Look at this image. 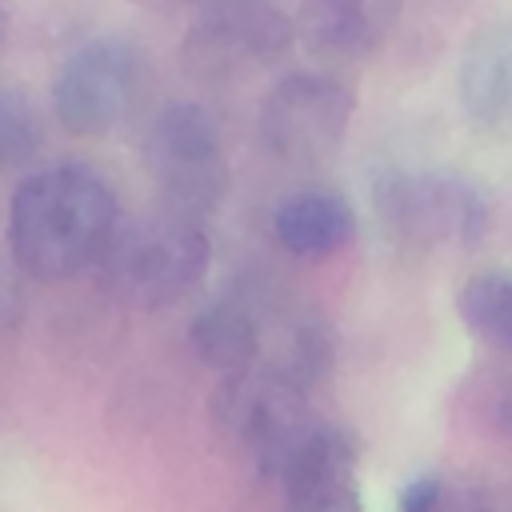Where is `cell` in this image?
I'll use <instances>...</instances> for the list:
<instances>
[{
    "mask_svg": "<svg viewBox=\"0 0 512 512\" xmlns=\"http://www.w3.org/2000/svg\"><path fill=\"white\" fill-rule=\"evenodd\" d=\"M272 232H276L280 248H288L292 256L316 260V256L340 252L356 236V216L344 196H336L328 188H304L276 204Z\"/></svg>",
    "mask_w": 512,
    "mask_h": 512,
    "instance_id": "11",
    "label": "cell"
},
{
    "mask_svg": "<svg viewBox=\"0 0 512 512\" xmlns=\"http://www.w3.org/2000/svg\"><path fill=\"white\" fill-rule=\"evenodd\" d=\"M460 320L484 344L512 352V276L508 272H476L464 280L456 296Z\"/></svg>",
    "mask_w": 512,
    "mask_h": 512,
    "instance_id": "13",
    "label": "cell"
},
{
    "mask_svg": "<svg viewBox=\"0 0 512 512\" xmlns=\"http://www.w3.org/2000/svg\"><path fill=\"white\" fill-rule=\"evenodd\" d=\"M212 416L224 436L252 448L268 468L280 448L308 424L304 384L272 364H248L240 372H224V384L212 396Z\"/></svg>",
    "mask_w": 512,
    "mask_h": 512,
    "instance_id": "8",
    "label": "cell"
},
{
    "mask_svg": "<svg viewBox=\"0 0 512 512\" xmlns=\"http://www.w3.org/2000/svg\"><path fill=\"white\" fill-rule=\"evenodd\" d=\"M292 44V20L272 0H220L200 8L184 36V64L200 80H232L272 64Z\"/></svg>",
    "mask_w": 512,
    "mask_h": 512,
    "instance_id": "7",
    "label": "cell"
},
{
    "mask_svg": "<svg viewBox=\"0 0 512 512\" xmlns=\"http://www.w3.org/2000/svg\"><path fill=\"white\" fill-rule=\"evenodd\" d=\"M208 260L212 248L200 220L160 208L152 216L120 220L92 272L112 300L128 308H164L204 280Z\"/></svg>",
    "mask_w": 512,
    "mask_h": 512,
    "instance_id": "2",
    "label": "cell"
},
{
    "mask_svg": "<svg viewBox=\"0 0 512 512\" xmlns=\"http://www.w3.org/2000/svg\"><path fill=\"white\" fill-rule=\"evenodd\" d=\"M44 144V120L36 112V104L16 92V88H0V172L28 164Z\"/></svg>",
    "mask_w": 512,
    "mask_h": 512,
    "instance_id": "14",
    "label": "cell"
},
{
    "mask_svg": "<svg viewBox=\"0 0 512 512\" xmlns=\"http://www.w3.org/2000/svg\"><path fill=\"white\" fill-rule=\"evenodd\" d=\"M352 112L356 96L340 76L292 72L260 104V140L284 164H320L344 144Z\"/></svg>",
    "mask_w": 512,
    "mask_h": 512,
    "instance_id": "6",
    "label": "cell"
},
{
    "mask_svg": "<svg viewBox=\"0 0 512 512\" xmlns=\"http://www.w3.org/2000/svg\"><path fill=\"white\" fill-rule=\"evenodd\" d=\"M4 44H8V8L0 0V52H4Z\"/></svg>",
    "mask_w": 512,
    "mask_h": 512,
    "instance_id": "16",
    "label": "cell"
},
{
    "mask_svg": "<svg viewBox=\"0 0 512 512\" xmlns=\"http://www.w3.org/2000/svg\"><path fill=\"white\" fill-rule=\"evenodd\" d=\"M152 68L120 36H96L72 48L52 80V112L72 136H108L148 100Z\"/></svg>",
    "mask_w": 512,
    "mask_h": 512,
    "instance_id": "3",
    "label": "cell"
},
{
    "mask_svg": "<svg viewBox=\"0 0 512 512\" xmlns=\"http://www.w3.org/2000/svg\"><path fill=\"white\" fill-rule=\"evenodd\" d=\"M440 500H444V484L440 476L424 472V476H412L400 496H396V512H440Z\"/></svg>",
    "mask_w": 512,
    "mask_h": 512,
    "instance_id": "15",
    "label": "cell"
},
{
    "mask_svg": "<svg viewBox=\"0 0 512 512\" xmlns=\"http://www.w3.org/2000/svg\"><path fill=\"white\" fill-rule=\"evenodd\" d=\"M456 92L472 132L512 140V16L480 24L456 68Z\"/></svg>",
    "mask_w": 512,
    "mask_h": 512,
    "instance_id": "9",
    "label": "cell"
},
{
    "mask_svg": "<svg viewBox=\"0 0 512 512\" xmlns=\"http://www.w3.org/2000/svg\"><path fill=\"white\" fill-rule=\"evenodd\" d=\"M380 220L416 248H468L488 236V196L456 172L388 168L372 184Z\"/></svg>",
    "mask_w": 512,
    "mask_h": 512,
    "instance_id": "5",
    "label": "cell"
},
{
    "mask_svg": "<svg viewBox=\"0 0 512 512\" xmlns=\"http://www.w3.org/2000/svg\"><path fill=\"white\" fill-rule=\"evenodd\" d=\"M144 168L164 208L184 216H208L228 192V156L216 120L200 104H168L152 116L144 144Z\"/></svg>",
    "mask_w": 512,
    "mask_h": 512,
    "instance_id": "4",
    "label": "cell"
},
{
    "mask_svg": "<svg viewBox=\"0 0 512 512\" xmlns=\"http://www.w3.org/2000/svg\"><path fill=\"white\" fill-rule=\"evenodd\" d=\"M116 224V192L96 168L48 164L24 176L12 196L8 248L32 280H68L96 264Z\"/></svg>",
    "mask_w": 512,
    "mask_h": 512,
    "instance_id": "1",
    "label": "cell"
},
{
    "mask_svg": "<svg viewBox=\"0 0 512 512\" xmlns=\"http://www.w3.org/2000/svg\"><path fill=\"white\" fill-rule=\"evenodd\" d=\"M400 20V0H300L296 28L320 56H368Z\"/></svg>",
    "mask_w": 512,
    "mask_h": 512,
    "instance_id": "10",
    "label": "cell"
},
{
    "mask_svg": "<svg viewBox=\"0 0 512 512\" xmlns=\"http://www.w3.org/2000/svg\"><path fill=\"white\" fill-rule=\"evenodd\" d=\"M184 4H192V8H208V4H220V0H184Z\"/></svg>",
    "mask_w": 512,
    "mask_h": 512,
    "instance_id": "17",
    "label": "cell"
},
{
    "mask_svg": "<svg viewBox=\"0 0 512 512\" xmlns=\"http://www.w3.org/2000/svg\"><path fill=\"white\" fill-rule=\"evenodd\" d=\"M260 320L240 296H220L204 304L192 324H188V344L192 352L220 372H240L260 360Z\"/></svg>",
    "mask_w": 512,
    "mask_h": 512,
    "instance_id": "12",
    "label": "cell"
}]
</instances>
